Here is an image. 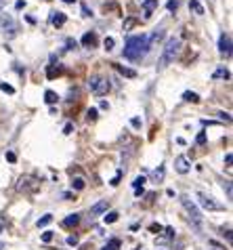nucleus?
Instances as JSON below:
<instances>
[{"label": "nucleus", "mask_w": 233, "mask_h": 250, "mask_svg": "<svg viewBox=\"0 0 233 250\" xmlns=\"http://www.w3.org/2000/svg\"><path fill=\"white\" fill-rule=\"evenodd\" d=\"M149 48H152V42H149V36L145 34H141V36H130L126 40V46H124V57L128 59H141L145 57L149 53Z\"/></svg>", "instance_id": "nucleus-1"}, {"label": "nucleus", "mask_w": 233, "mask_h": 250, "mask_svg": "<svg viewBox=\"0 0 233 250\" xmlns=\"http://www.w3.org/2000/svg\"><path fill=\"white\" fill-rule=\"evenodd\" d=\"M179 48H181L179 38H168L166 46H164V53H162V59H160V67H166V65L173 63L175 57L179 55Z\"/></svg>", "instance_id": "nucleus-2"}, {"label": "nucleus", "mask_w": 233, "mask_h": 250, "mask_svg": "<svg viewBox=\"0 0 233 250\" xmlns=\"http://www.w3.org/2000/svg\"><path fill=\"white\" fill-rule=\"evenodd\" d=\"M88 88H91V93H93V95L103 97V95L109 93L112 84H109V80L103 78V76H91V78H88Z\"/></svg>", "instance_id": "nucleus-3"}, {"label": "nucleus", "mask_w": 233, "mask_h": 250, "mask_svg": "<svg viewBox=\"0 0 233 250\" xmlns=\"http://www.w3.org/2000/svg\"><path fill=\"white\" fill-rule=\"evenodd\" d=\"M0 32L9 34V36H15L17 23H15V19H13L11 15H0Z\"/></svg>", "instance_id": "nucleus-4"}, {"label": "nucleus", "mask_w": 233, "mask_h": 250, "mask_svg": "<svg viewBox=\"0 0 233 250\" xmlns=\"http://www.w3.org/2000/svg\"><path fill=\"white\" fill-rule=\"evenodd\" d=\"M197 202H200V206L204 208V210H210V212H214V210H221V204H216L214 202V198H210L206 196V193H197Z\"/></svg>", "instance_id": "nucleus-5"}, {"label": "nucleus", "mask_w": 233, "mask_h": 250, "mask_svg": "<svg viewBox=\"0 0 233 250\" xmlns=\"http://www.w3.org/2000/svg\"><path fill=\"white\" fill-rule=\"evenodd\" d=\"M181 202H183L185 208H187V212L191 214V219H194V221H200V219H202V212L197 210L195 202H194V200H191L189 196H183V198H181Z\"/></svg>", "instance_id": "nucleus-6"}, {"label": "nucleus", "mask_w": 233, "mask_h": 250, "mask_svg": "<svg viewBox=\"0 0 233 250\" xmlns=\"http://www.w3.org/2000/svg\"><path fill=\"white\" fill-rule=\"evenodd\" d=\"M189 168H191V164H189V160L185 156H176L175 158V170L179 172V175H187Z\"/></svg>", "instance_id": "nucleus-7"}, {"label": "nucleus", "mask_w": 233, "mask_h": 250, "mask_svg": "<svg viewBox=\"0 0 233 250\" xmlns=\"http://www.w3.org/2000/svg\"><path fill=\"white\" fill-rule=\"evenodd\" d=\"M218 51H221V55H231V36L229 34H223L221 38H218Z\"/></svg>", "instance_id": "nucleus-8"}, {"label": "nucleus", "mask_w": 233, "mask_h": 250, "mask_svg": "<svg viewBox=\"0 0 233 250\" xmlns=\"http://www.w3.org/2000/svg\"><path fill=\"white\" fill-rule=\"evenodd\" d=\"M107 208H109V202H107V200H101V202L91 206V217H101V214L107 212Z\"/></svg>", "instance_id": "nucleus-9"}, {"label": "nucleus", "mask_w": 233, "mask_h": 250, "mask_svg": "<svg viewBox=\"0 0 233 250\" xmlns=\"http://www.w3.org/2000/svg\"><path fill=\"white\" fill-rule=\"evenodd\" d=\"M143 4V9H145V19L152 17V13L157 9V0H139Z\"/></svg>", "instance_id": "nucleus-10"}, {"label": "nucleus", "mask_w": 233, "mask_h": 250, "mask_svg": "<svg viewBox=\"0 0 233 250\" xmlns=\"http://www.w3.org/2000/svg\"><path fill=\"white\" fill-rule=\"evenodd\" d=\"M65 21H67L65 13H59V11H53V13H51V23H53L55 27H61Z\"/></svg>", "instance_id": "nucleus-11"}, {"label": "nucleus", "mask_w": 233, "mask_h": 250, "mask_svg": "<svg viewBox=\"0 0 233 250\" xmlns=\"http://www.w3.org/2000/svg\"><path fill=\"white\" fill-rule=\"evenodd\" d=\"M82 44H84V46H95V44H97V36H95L93 32L84 34V36H82Z\"/></svg>", "instance_id": "nucleus-12"}, {"label": "nucleus", "mask_w": 233, "mask_h": 250, "mask_svg": "<svg viewBox=\"0 0 233 250\" xmlns=\"http://www.w3.org/2000/svg\"><path fill=\"white\" fill-rule=\"evenodd\" d=\"M189 9L194 11L195 15H204V13H206V11H204V6L197 2V0H189Z\"/></svg>", "instance_id": "nucleus-13"}, {"label": "nucleus", "mask_w": 233, "mask_h": 250, "mask_svg": "<svg viewBox=\"0 0 233 250\" xmlns=\"http://www.w3.org/2000/svg\"><path fill=\"white\" fill-rule=\"evenodd\" d=\"M44 101L49 103V105H55V103L59 101V95L55 93V91H46V93H44Z\"/></svg>", "instance_id": "nucleus-14"}, {"label": "nucleus", "mask_w": 233, "mask_h": 250, "mask_svg": "<svg viewBox=\"0 0 233 250\" xmlns=\"http://www.w3.org/2000/svg\"><path fill=\"white\" fill-rule=\"evenodd\" d=\"M78 223H80V214H70V217L63 221V225H65V227H76Z\"/></svg>", "instance_id": "nucleus-15"}, {"label": "nucleus", "mask_w": 233, "mask_h": 250, "mask_svg": "<svg viewBox=\"0 0 233 250\" xmlns=\"http://www.w3.org/2000/svg\"><path fill=\"white\" fill-rule=\"evenodd\" d=\"M118 210H112V212H105V217H103V221H105V225H112V223H116L118 221Z\"/></svg>", "instance_id": "nucleus-16"}, {"label": "nucleus", "mask_w": 233, "mask_h": 250, "mask_svg": "<svg viewBox=\"0 0 233 250\" xmlns=\"http://www.w3.org/2000/svg\"><path fill=\"white\" fill-rule=\"evenodd\" d=\"M183 99H185V101H189V103H200V101H202V99H200V95H197V93H191V91L183 93Z\"/></svg>", "instance_id": "nucleus-17"}, {"label": "nucleus", "mask_w": 233, "mask_h": 250, "mask_svg": "<svg viewBox=\"0 0 233 250\" xmlns=\"http://www.w3.org/2000/svg\"><path fill=\"white\" fill-rule=\"evenodd\" d=\"M116 67H118V72H120L122 76H126V78H135V76H136L135 69H128V67H124V65H116Z\"/></svg>", "instance_id": "nucleus-18"}, {"label": "nucleus", "mask_w": 233, "mask_h": 250, "mask_svg": "<svg viewBox=\"0 0 233 250\" xmlns=\"http://www.w3.org/2000/svg\"><path fill=\"white\" fill-rule=\"evenodd\" d=\"M84 179H82V177H76V179H72V187H74V189H76V191H82V189H84Z\"/></svg>", "instance_id": "nucleus-19"}, {"label": "nucleus", "mask_w": 233, "mask_h": 250, "mask_svg": "<svg viewBox=\"0 0 233 250\" xmlns=\"http://www.w3.org/2000/svg\"><path fill=\"white\" fill-rule=\"evenodd\" d=\"M214 78H225V80H229V78H231V74H229V69L218 67L216 72H214Z\"/></svg>", "instance_id": "nucleus-20"}, {"label": "nucleus", "mask_w": 233, "mask_h": 250, "mask_svg": "<svg viewBox=\"0 0 233 250\" xmlns=\"http://www.w3.org/2000/svg\"><path fill=\"white\" fill-rule=\"evenodd\" d=\"M86 118H88V122H95V120L99 118V109H97V107H91V109L86 112Z\"/></svg>", "instance_id": "nucleus-21"}, {"label": "nucleus", "mask_w": 233, "mask_h": 250, "mask_svg": "<svg viewBox=\"0 0 233 250\" xmlns=\"http://www.w3.org/2000/svg\"><path fill=\"white\" fill-rule=\"evenodd\" d=\"M51 221H53V214H44L42 219H38V223H36V225H38V229H40V227H46V225L51 223Z\"/></svg>", "instance_id": "nucleus-22"}, {"label": "nucleus", "mask_w": 233, "mask_h": 250, "mask_svg": "<svg viewBox=\"0 0 233 250\" xmlns=\"http://www.w3.org/2000/svg\"><path fill=\"white\" fill-rule=\"evenodd\" d=\"M103 250H120V240H109Z\"/></svg>", "instance_id": "nucleus-23"}, {"label": "nucleus", "mask_w": 233, "mask_h": 250, "mask_svg": "<svg viewBox=\"0 0 233 250\" xmlns=\"http://www.w3.org/2000/svg\"><path fill=\"white\" fill-rule=\"evenodd\" d=\"M103 46H105V51H112V48L116 46V40H114L112 36H107V38L103 40Z\"/></svg>", "instance_id": "nucleus-24"}, {"label": "nucleus", "mask_w": 233, "mask_h": 250, "mask_svg": "<svg viewBox=\"0 0 233 250\" xmlns=\"http://www.w3.org/2000/svg\"><path fill=\"white\" fill-rule=\"evenodd\" d=\"M143 183H145V179H143V177H136L135 181H133V187H135V191L143 189Z\"/></svg>", "instance_id": "nucleus-25"}, {"label": "nucleus", "mask_w": 233, "mask_h": 250, "mask_svg": "<svg viewBox=\"0 0 233 250\" xmlns=\"http://www.w3.org/2000/svg\"><path fill=\"white\" fill-rule=\"evenodd\" d=\"M135 23H136L135 19H133V17H128L126 21H124V32H130V30H133V25H135Z\"/></svg>", "instance_id": "nucleus-26"}, {"label": "nucleus", "mask_w": 233, "mask_h": 250, "mask_svg": "<svg viewBox=\"0 0 233 250\" xmlns=\"http://www.w3.org/2000/svg\"><path fill=\"white\" fill-rule=\"evenodd\" d=\"M0 88H2L4 93H9V95H13V93H15V88H13L11 84H4V82H2V84H0Z\"/></svg>", "instance_id": "nucleus-27"}, {"label": "nucleus", "mask_w": 233, "mask_h": 250, "mask_svg": "<svg viewBox=\"0 0 233 250\" xmlns=\"http://www.w3.org/2000/svg\"><path fill=\"white\" fill-rule=\"evenodd\" d=\"M51 240H53V231H44L42 233V242H44V244H49Z\"/></svg>", "instance_id": "nucleus-28"}, {"label": "nucleus", "mask_w": 233, "mask_h": 250, "mask_svg": "<svg viewBox=\"0 0 233 250\" xmlns=\"http://www.w3.org/2000/svg\"><path fill=\"white\" fill-rule=\"evenodd\" d=\"M164 179V166H160V168L155 170V181H162Z\"/></svg>", "instance_id": "nucleus-29"}, {"label": "nucleus", "mask_w": 233, "mask_h": 250, "mask_svg": "<svg viewBox=\"0 0 233 250\" xmlns=\"http://www.w3.org/2000/svg\"><path fill=\"white\" fill-rule=\"evenodd\" d=\"M149 231H152V233H160V231H162V225H157V223L149 225Z\"/></svg>", "instance_id": "nucleus-30"}, {"label": "nucleus", "mask_w": 233, "mask_h": 250, "mask_svg": "<svg viewBox=\"0 0 233 250\" xmlns=\"http://www.w3.org/2000/svg\"><path fill=\"white\" fill-rule=\"evenodd\" d=\"M67 244H70V246H76V244H78V235H70V238H67Z\"/></svg>", "instance_id": "nucleus-31"}, {"label": "nucleus", "mask_w": 233, "mask_h": 250, "mask_svg": "<svg viewBox=\"0 0 233 250\" xmlns=\"http://www.w3.org/2000/svg\"><path fill=\"white\" fill-rule=\"evenodd\" d=\"M179 9V2H176V0H170L168 2V11H176Z\"/></svg>", "instance_id": "nucleus-32"}, {"label": "nucleus", "mask_w": 233, "mask_h": 250, "mask_svg": "<svg viewBox=\"0 0 233 250\" xmlns=\"http://www.w3.org/2000/svg\"><path fill=\"white\" fill-rule=\"evenodd\" d=\"M195 141H197V145H204V143H206V135H204V133H200V135H197V139H195Z\"/></svg>", "instance_id": "nucleus-33"}, {"label": "nucleus", "mask_w": 233, "mask_h": 250, "mask_svg": "<svg viewBox=\"0 0 233 250\" xmlns=\"http://www.w3.org/2000/svg\"><path fill=\"white\" fill-rule=\"evenodd\" d=\"M6 160H9V162L13 164V162H15V160H17V156L13 154V151H6Z\"/></svg>", "instance_id": "nucleus-34"}, {"label": "nucleus", "mask_w": 233, "mask_h": 250, "mask_svg": "<svg viewBox=\"0 0 233 250\" xmlns=\"http://www.w3.org/2000/svg\"><path fill=\"white\" fill-rule=\"evenodd\" d=\"M130 124H133L135 128H139V126H141V118H133V120H130Z\"/></svg>", "instance_id": "nucleus-35"}, {"label": "nucleus", "mask_w": 233, "mask_h": 250, "mask_svg": "<svg viewBox=\"0 0 233 250\" xmlns=\"http://www.w3.org/2000/svg\"><path fill=\"white\" fill-rule=\"evenodd\" d=\"M218 118H221V120H225V122H231V116H229V114H225V112L218 114Z\"/></svg>", "instance_id": "nucleus-36"}, {"label": "nucleus", "mask_w": 233, "mask_h": 250, "mask_svg": "<svg viewBox=\"0 0 233 250\" xmlns=\"http://www.w3.org/2000/svg\"><path fill=\"white\" fill-rule=\"evenodd\" d=\"M25 0H17V2H15V9H25Z\"/></svg>", "instance_id": "nucleus-37"}, {"label": "nucleus", "mask_w": 233, "mask_h": 250, "mask_svg": "<svg viewBox=\"0 0 233 250\" xmlns=\"http://www.w3.org/2000/svg\"><path fill=\"white\" fill-rule=\"evenodd\" d=\"M72 130H74V124H65L63 133H65V135H72Z\"/></svg>", "instance_id": "nucleus-38"}, {"label": "nucleus", "mask_w": 233, "mask_h": 250, "mask_svg": "<svg viewBox=\"0 0 233 250\" xmlns=\"http://www.w3.org/2000/svg\"><path fill=\"white\" fill-rule=\"evenodd\" d=\"M82 13H84V17H91L93 15V13L88 11V6H84V4H82Z\"/></svg>", "instance_id": "nucleus-39"}, {"label": "nucleus", "mask_w": 233, "mask_h": 250, "mask_svg": "<svg viewBox=\"0 0 233 250\" xmlns=\"http://www.w3.org/2000/svg\"><path fill=\"white\" fill-rule=\"evenodd\" d=\"M164 231H166L168 238H173V235H175V229H173V227H166V229H164Z\"/></svg>", "instance_id": "nucleus-40"}, {"label": "nucleus", "mask_w": 233, "mask_h": 250, "mask_svg": "<svg viewBox=\"0 0 233 250\" xmlns=\"http://www.w3.org/2000/svg\"><path fill=\"white\" fill-rule=\"evenodd\" d=\"M118 183H120V172H118V175H116V177L112 179V185H114V187H116V185H118Z\"/></svg>", "instance_id": "nucleus-41"}, {"label": "nucleus", "mask_w": 233, "mask_h": 250, "mask_svg": "<svg viewBox=\"0 0 233 250\" xmlns=\"http://www.w3.org/2000/svg\"><path fill=\"white\" fill-rule=\"evenodd\" d=\"M67 46H74V48H76L78 42H76V40H67Z\"/></svg>", "instance_id": "nucleus-42"}, {"label": "nucleus", "mask_w": 233, "mask_h": 250, "mask_svg": "<svg viewBox=\"0 0 233 250\" xmlns=\"http://www.w3.org/2000/svg\"><path fill=\"white\" fill-rule=\"evenodd\" d=\"M2 227H4V223H2V217H0V231H2Z\"/></svg>", "instance_id": "nucleus-43"}, {"label": "nucleus", "mask_w": 233, "mask_h": 250, "mask_svg": "<svg viewBox=\"0 0 233 250\" xmlns=\"http://www.w3.org/2000/svg\"><path fill=\"white\" fill-rule=\"evenodd\" d=\"M63 2H67V4H74V2H76V0H63Z\"/></svg>", "instance_id": "nucleus-44"}]
</instances>
